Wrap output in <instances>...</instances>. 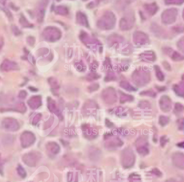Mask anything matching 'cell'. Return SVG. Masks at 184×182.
<instances>
[{"label": "cell", "instance_id": "d4e9b609", "mask_svg": "<svg viewBox=\"0 0 184 182\" xmlns=\"http://www.w3.org/2000/svg\"><path fill=\"white\" fill-rule=\"evenodd\" d=\"M157 89L159 91H164V90H166V87L163 86V87H159V86H157Z\"/></svg>", "mask_w": 184, "mask_h": 182}, {"label": "cell", "instance_id": "7c38bea8", "mask_svg": "<svg viewBox=\"0 0 184 182\" xmlns=\"http://www.w3.org/2000/svg\"><path fill=\"white\" fill-rule=\"evenodd\" d=\"M147 54H145L143 58H144L146 60H148L149 61H154L156 59V56L154 53L153 52H147Z\"/></svg>", "mask_w": 184, "mask_h": 182}, {"label": "cell", "instance_id": "cb8c5ba5", "mask_svg": "<svg viewBox=\"0 0 184 182\" xmlns=\"http://www.w3.org/2000/svg\"><path fill=\"white\" fill-rule=\"evenodd\" d=\"M163 65L164 67V68L166 69L168 71H170L171 70V67L170 64L168 63L166 61H164L163 62Z\"/></svg>", "mask_w": 184, "mask_h": 182}, {"label": "cell", "instance_id": "5bb4252c", "mask_svg": "<svg viewBox=\"0 0 184 182\" xmlns=\"http://www.w3.org/2000/svg\"><path fill=\"white\" fill-rule=\"evenodd\" d=\"M174 91L178 95L183 96V90H182V86L179 85H175L173 87Z\"/></svg>", "mask_w": 184, "mask_h": 182}, {"label": "cell", "instance_id": "7402d4cb", "mask_svg": "<svg viewBox=\"0 0 184 182\" xmlns=\"http://www.w3.org/2000/svg\"><path fill=\"white\" fill-rule=\"evenodd\" d=\"M167 141H168L166 140V136H163V137H161V145L162 146H164V145L166 144V142Z\"/></svg>", "mask_w": 184, "mask_h": 182}, {"label": "cell", "instance_id": "44dd1931", "mask_svg": "<svg viewBox=\"0 0 184 182\" xmlns=\"http://www.w3.org/2000/svg\"><path fill=\"white\" fill-rule=\"evenodd\" d=\"M175 108L177 112H181L183 109V106L180 103H177L175 106Z\"/></svg>", "mask_w": 184, "mask_h": 182}, {"label": "cell", "instance_id": "d6986e66", "mask_svg": "<svg viewBox=\"0 0 184 182\" xmlns=\"http://www.w3.org/2000/svg\"><path fill=\"white\" fill-rule=\"evenodd\" d=\"M115 79H116V77L114 74L110 73L108 74L107 75V76L105 77V81H109L115 80Z\"/></svg>", "mask_w": 184, "mask_h": 182}, {"label": "cell", "instance_id": "ba28073f", "mask_svg": "<svg viewBox=\"0 0 184 182\" xmlns=\"http://www.w3.org/2000/svg\"><path fill=\"white\" fill-rule=\"evenodd\" d=\"M145 9L152 15H154L158 10V6L156 3H152L151 4H145L144 5Z\"/></svg>", "mask_w": 184, "mask_h": 182}, {"label": "cell", "instance_id": "2e32d148", "mask_svg": "<svg viewBox=\"0 0 184 182\" xmlns=\"http://www.w3.org/2000/svg\"><path fill=\"white\" fill-rule=\"evenodd\" d=\"M130 181L132 182H140L141 178L137 174H131L130 176Z\"/></svg>", "mask_w": 184, "mask_h": 182}, {"label": "cell", "instance_id": "52a82bcc", "mask_svg": "<svg viewBox=\"0 0 184 182\" xmlns=\"http://www.w3.org/2000/svg\"><path fill=\"white\" fill-rule=\"evenodd\" d=\"M133 19L130 17L122 19L121 22H119V26H121V29L123 30L130 29L133 26Z\"/></svg>", "mask_w": 184, "mask_h": 182}, {"label": "cell", "instance_id": "8fae6325", "mask_svg": "<svg viewBox=\"0 0 184 182\" xmlns=\"http://www.w3.org/2000/svg\"><path fill=\"white\" fill-rule=\"evenodd\" d=\"M120 85H121V87H122L123 88L126 89L128 91H134L136 90V89H135L134 87H133L130 84L128 83L127 81H122L120 84Z\"/></svg>", "mask_w": 184, "mask_h": 182}, {"label": "cell", "instance_id": "30bf717a", "mask_svg": "<svg viewBox=\"0 0 184 182\" xmlns=\"http://www.w3.org/2000/svg\"><path fill=\"white\" fill-rule=\"evenodd\" d=\"M155 69L156 74V76L159 81H164V76L162 72L161 71V69L158 65H155Z\"/></svg>", "mask_w": 184, "mask_h": 182}, {"label": "cell", "instance_id": "3957f363", "mask_svg": "<svg viewBox=\"0 0 184 182\" xmlns=\"http://www.w3.org/2000/svg\"><path fill=\"white\" fill-rule=\"evenodd\" d=\"M177 15V10L176 9L171 8L165 10L162 15V21L166 24H172L176 20Z\"/></svg>", "mask_w": 184, "mask_h": 182}, {"label": "cell", "instance_id": "e0dca14e", "mask_svg": "<svg viewBox=\"0 0 184 182\" xmlns=\"http://www.w3.org/2000/svg\"><path fill=\"white\" fill-rule=\"evenodd\" d=\"M140 95H147L150 97H155L156 94L154 91L148 90V91H143L141 93H140Z\"/></svg>", "mask_w": 184, "mask_h": 182}, {"label": "cell", "instance_id": "7a4b0ae2", "mask_svg": "<svg viewBox=\"0 0 184 182\" xmlns=\"http://www.w3.org/2000/svg\"><path fill=\"white\" fill-rule=\"evenodd\" d=\"M133 79H135V83L137 85L142 86V85H145L150 81V74H147L143 71H141L135 72L133 74Z\"/></svg>", "mask_w": 184, "mask_h": 182}, {"label": "cell", "instance_id": "9c48e42d", "mask_svg": "<svg viewBox=\"0 0 184 182\" xmlns=\"http://www.w3.org/2000/svg\"><path fill=\"white\" fill-rule=\"evenodd\" d=\"M78 21L79 23L81 24V25L85 26L87 27L88 26L87 24V19L84 14L81 13H78L77 15Z\"/></svg>", "mask_w": 184, "mask_h": 182}, {"label": "cell", "instance_id": "603a6c76", "mask_svg": "<svg viewBox=\"0 0 184 182\" xmlns=\"http://www.w3.org/2000/svg\"><path fill=\"white\" fill-rule=\"evenodd\" d=\"M152 173L155 174L157 176H160L162 175L161 172L157 169H154L152 170Z\"/></svg>", "mask_w": 184, "mask_h": 182}, {"label": "cell", "instance_id": "6da1fadb", "mask_svg": "<svg viewBox=\"0 0 184 182\" xmlns=\"http://www.w3.org/2000/svg\"><path fill=\"white\" fill-rule=\"evenodd\" d=\"M115 21L116 18L114 14L111 12H108L103 16L101 20H99V24L98 25H99L100 28H103V29L110 30L112 29L115 25Z\"/></svg>", "mask_w": 184, "mask_h": 182}, {"label": "cell", "instance_id": "277c9868", "mask_svg": "<svg viewBox=\"0 0 184 182\" xmlns=\"http://www.w3.org/2000/svg\"><path fill=\"white\" fill-rule=\"evenodd\" d=\"M163 51L164 52L165 54L170 57L174 61H178L183 60V56L181 55L180 54H179L178 52L173 50L171 48L164 47V48H163Z\"/></svg>", "mask_w": 184, "mask_h": 182}, {"label": "cell", "instance_id": "9a60e30c", "mask_svg": "<svg viewBox=\"0 0 184 182\" xmlns=\"http://www.w3.org/2000/svg\"><path fill=\"white\" fill-rule=\"evenodd\" d=\"M168 123V118L164 116H161L159 118V124L161 126H164Z\"/></svg>", "mask_w": 184, "mask_h": 182}, {"label": "cell", "instance_id": "484cf974", "mask_svg": "<svg viewBox=\"0 0 184 182\" xmlns=\"http://www.w3.org/2000/svg\"><path fill=\"white\" fill-rule=\"evenodd\" d=\"M106 122H107V123H108V125H107V126H108V127H112V126H113V125H113V124H112V123H111V122H110V121H109L108 119V120H107V121H106Z\"/></svg>", "mask_w": 184, "mask_h": 182}, {"label": "cell", "instance_id": "ac0fdd59", "mask_svg": "<svg viewBox=\"0 0 184 182\" xmlns=\"http://www.w3.org/2000/svg\"><path fill=\"white\" fill-rule=\"evenodd\" d=\"M138 152L140 154L147 155L149 153V150L147 147L144 146L140 147L138 149Z\"/></svg>", "mask_w": 184, "mask_h": 182}, {"label": "cell", "instance_id": "ffe728a7", "mask_svg": "<svg viewBox=\"0 0 184 182\" xmlns=\"http://www.w3.org/2000/svg\"><path fill=\"white\" fill-rule=\"evenodd\" d=\"M166 4H181L183 3V1H165Z\"/></svg>", "mask_w": 184, "mask_h": 182}, {"label": "cell", "instance_id": "8992f818", "mask_svg": "<svg viewBox=\"0 0 184 182\" xmlns=\"http://www.w3.org/2000/svg\"><path fill=\"white\" fill-rule=\"evenodd\" d=\"M133 37L135 42L140 44H144L149 41L147 36L143 32H135Z\"/></svg>", "mask_w": 184, "mask_h": 182}, {"label": "cell", "instance_id": "5b68a950", "mask_svg": "<svg viewBox=\"0 0 184 182\" xmlns=\"http://www.w3.org/2000/svg\"><path fill=\"white\" fill-rule=\"evenodd\" d=\"M161 109L164 112H168L171 109V101L168 97L163 95L161 98L160 100Z\"/></svg>", "mask_w": 184, "mask_h": 182}, {"label": "cell", "instance_id": "4fadbf2b", "mask_svg": "<svg viewBox=\"0 0 184 182\" xmlns=\"http://www.w3.org/2000/svg\"><path fill=\"white\" fill-rule=\"evenodd\" d=\"M133 97L132 95H126L125 93H123L122 95L121 98V102L122 103H125L126 101H133Z\"/></svg>", "mask_w": 184, "mask_h": 182}]
</instances>
